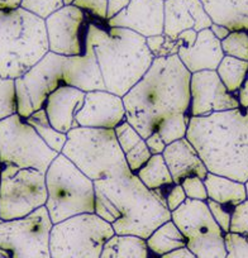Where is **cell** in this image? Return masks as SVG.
I'll return each mask as SVG.
<instances>
[{
	"label": "cell",
	"instance_id": "d6986e66",
	"mask_svg": "<svg viewBox=\"0 0 248 258\" xmlns=\"http://www.w3.org/2000/svg\"><path fill=\"white\" fill-rule=\"evenodd\" d=\"M86 93L70 85H61L47 98L44 103L47 118L56 131L68 135L78 128L76 115L83 108Z\"/></svg>",
	"mask_w": 248,
	"mask_h": 258
},
{
	"label": "cell",
	"instance_id": "b9f144b4",
	"mask_svg": "<svg viewBox=\"0 0 248 258\" xmlns=\"http://www.w3.org/2000/svg\"><path fill=\"white\" fill-rule=\"evenodd\" d=\"M146 145H147L148 150L152 155H162L163 151L166 148V143L163 142V140L161 138V136L158 135V132H153L150 137L146 138Z\"/></svg>",
	"mask_w": 248,
	"mask_h": 258
},
{
	"label": "cell",
	"instance_id": "603a6c76",
	"mask_svg": "<svg viewBox=\"0 0 248 258\" xmlns=\"http://www.w3.org/2000/svg\"><path fill=\"white\" fill-rule=\"evenodd\" d=\"M214 24L230 32L248 31V0H200Z\"/></svg>",
	"mask_w": 248,
	"mask_h": 258
},
{
	"label": "cell",
	"instance_id": "7bdbcfd3",
	"mask_svg": "<svg viewBox=\"0 0 248 258\" xmlns=\"http://www.w3.org/2000/svg\"><path fill=\"white\" fill-rule=\"evenodd\" d=\"M146 43H147L148 49L151 51V53L155 56V58H157L158 53L162 49L163 43H165V34H160V36H152L146 38Z\"/></svg>",
	"mask_w": 248,
	"mask_h": 258
},
{
	"label": "cell",
	"instance_id": "5bb4252c",
	"mask_svg": "<svg viewBox=\"0 0 248 258\" xmlns=\"http://www.w3.org/2000/svg\"><path fill=\"white\" fill-rule=\"evenodd\" d=\"M240 108L235 95L230 94L217 71H200L190 79V116H208L220 111Z\"/></svg>",
	"mask_w": 248,
	"mask_h": 258
},
{
	"label": "cell",
	"instance_id": "ac0fdd59",
	"mask_svg": "<svg viewBox=\"0 0 248 258\" xmlns=\"http://www.w3.org/2000/svg\"><path fill=\"white\" fill-rule=\"evenodd\" d=\"M212 19L205 12L200 0H166L165 2V31L163 34L176 38L180 33L189 29L200 32L210 28Z\"/></svg>",
	"mask_w": 248,
	"mask_h": 258
},
{
	"label": "cell",
	"instance_id": "5b68a950",
	"mask_svg": "<svg viewBox=\"0 0 248 258\" xmlns=\"http://www.w3.org/2000/svg\"><path fill=\"white\" fill-rule=\"evenodd\" d=\"M48 52L44 19L21 7L0 11V78H22Z\"/></svg>",
	"mask_w": 248,
	"mask_h": 258
},
{
	"label": "cell",
	"instance_id": "6da1fadb",
	"mask_svg": "<svg viewBox=\"0 0 248 258\" xmlns=\"http://www.w3.org/2000/svg\"><path fill=\"white\" fill-rule=\"evenodd\" d=\"M190 79L192 74L177 54L157 57L145 76L123 96L126 119L143 140L167 116L189 114Z\"/></svg>",
	"mask_w": 248,
	"mask_h": 258
},
{
	"label": "cell",
	"instance_id": "7dc6e473",
	"mask_svg": "<svg viewBox=\"0 0 248 258\" xmlns=\"http://www.w3.org/2000/svg\"><path fill=\"white\" fill-rule=\"evenodd\" d=\"M151 258H197V257H195V255L185 247V248H180V249L173 250V252L167 253V254L160 255V257H152V255H151Z\"/></svg>",
	"mask_w": 248,
	"mask_h": 258
},
{
	"label": "cell",
	"instance_id": "816d5d0a",
	"mask_svg": "<svg viewBox=\"0 0 248 258\" xmlns=\"http://www.w3.org/2000/svg\"><path fill=\"white\" fill-rule=\"evenodd\" d=\"M244 185H245V190H247V199H248V180L245 181Z\"/></svg>",
	"mask_w": 248,
	"mask_h": 258
},
{
	"label": "cell",
	"instance_id": "c3c4849f",
	"mask_svg": "<svg viewBox=\"0 0 248 258\" xmlns=\"http://www.w3.org/2000/svg\"><path fill=\"white\" fill-rule=\"evenodd\" d=\"M209 29L213 32V34H214L220 42H222L223 39L227 38L230 33V31L228 28H225V27L223 26H219V24H214V23L212 24V27H210Z\"/></svg>",
	"mask_w": 248,
	"mask_h": 258
},
{
	"label": "cell",
	"instance_id": "836d02e7",
	"mask_svg": "<svg viewBox=\"0 0 248 258\" xmlns=\"http://www.w3.org/2000/svg\"><path fill=\"white\" fill-rule=\"evenodd\" d=\"M114 133H115L119 147L123 151L124 155L130 152L132 148H135L136 146L143 140V138L141 137L140 133H138L127 120L120 123L118 126H115Z\"/></svg>",
	"mask_w": 248,
	"mask_h": 258
},
{
	"label": "cell",
	"instance_id": "f907efd6",
	"mask_svg": "<svg viewBox=\"0 0 248 258\" xmlns=\"http://www.w3.org/2000/svg\"><path fill=\"white\" fill-rule=\"evenodd\" d=\"M0 258H12L11 253L7 252V250H4V249H2V248H0Z\"/></svg>",
	"mask_w": 248,
	"mask_h": 258
},
{
	"label": "cell",
	"instance_id": "7402d4cb",
	"mask_svg": "<svg viewBox=\"0 0 248 258\" xmlns=\"http://www.w3.org/2000/svg\"><path fill=\"white\" fill-rule=\"evenodd\" d=\"M162 156L172 176L173 183H181L192 176H198L204 180L209 172L198 151L186 138L166 146Z\"/></svg>",
	"mask_w": 248,
	"mask_h": 258
},
{
	"label": "cell",
	"instance_id": "3957f363",
	"mask_svg": "<svg viewBox=\"0 0 248 258\" xmlns=\"http://www.w3.org/2000/svg\"><path fill=\"white\" fill-rule=\"evenodd\" d=\"M210 173L248 180V108L192 116L186 133Z\"/></svg>",
	"mask_w": 248,
	"mask_h": 258
},
{
	"label": "cell",
	"instance_id": "ffe728a7",
	"mask_svg": "<svg viewBox=\"0 0 248 258\" xmlns=\"http://www.w3.org/2000/svg\"><path fill=\"white\" fill-rule=\"evenodd\" d=\"M64 84L74 86L84 93L106 90L103 75L90 39L86 41V51L81 56L65 57Z\"/></svg>",
	"mask_w": 248,
	"mask_h": 258
},
{
	"label": "cell",
	"instance_id": "f1b7e54d",
	"mask_svg": "<svg viewBox=\"0 0 248 258\" xmlns=\"http://www.w3.org/2000/svg\"><path fill=\"white\" fill-rule=\"evenodd\" d=\"M217 74L227 90L235 95L248 76V62L224 56L218 66Z\"/></svg>",
	"mask_w": 248,
	"mask_h": 258
},
{
	"label": "cell",
	"instance_id": "f546056e",
	"mask_svg": "<svg viewBox=\"0 0 248 258\" xmlns=\"http://www.w3.org/2000/svg\"><path fill=\"white\" fill-rule=\"evenodd\" d=\"M192 116L186 113L173 114L167 116L158 123L156 132L161 136L166 146L186 138V133L189 129V123Z\"/></svg>",
	"mask_w": 248,
	"mask_h": 258
},
{
	"label": "cell",
	"instance_id": "7c38bea8",
	"mask_svg": "<svg viewBox=\"0 0 248 258\" xmlns=\"http://www.w3.org/2000/svg\"><path fill=\"white\" fill-rule=\"evenodd\" d=\"M53 227L46 207L16 220L0 219V248L12 258H52L49 235Z\"/></svg>",
	"mask_w": 248,
	"mask_h": 258
},
{
	"label": "cell",
	"instance_id": "d590c367",
	"mask_svg": "<svg viewBox=\"0 0 248 258\" xmlns=\"http://www.w3.org/2000/svg\"><path fill=\"white\" fill-rule=\"evenodd\" d=\"M151 157H152V153L148 150L145 140L141 141L135 148H132L130 152L124 155L128 168L132 173H137L148 162Z\"/></svg>",
	"mask_w": 248,
	"mask_h": 258
},
{
	"label": "cell",
	"instance_id": "f5cc1de1",
	"mask_svg": "<svg viewBox=\"0 0 248 258\" xmlns=\"http://www.w3.org/2000/svg\"><path fill=\"white\" fill-rule=\"evenodd\" d=\"M163 2H166V0H163Z\"/></svg>",
	"mask_w": 248,
	"mask_h": 258
},
{
	"label": "cell",
	"instance_id": "ba28073f",
	"mask_svg": "<svg viewBox=\"0 0 248 258\" xmlns=\"http://www.w3.org/2000/svg\"><path fill=\"white\" fill-rule=\"evenodd\" d=\"M113 227L95 213L80 214L53 224L49 235L52 258H100Z\"/></svg>",
	"mask_w": 248,
	"mask_h": 258
},
{
	"label": "cell",
	"instance_id": "277c9868",
	"mask_svg": "<svg viewBox=\"0 0 248 258\" xmlns=\"http://www.w3.org/2000/svg\"><path fill=\"white\" fill-rule=\"evenodd\" d=\"M88 38L95 51L106 91L123 98L145 76L155 56L146 38L126 28L91 19Z\"/></svg>",
	"mask_w": 248,
	"mask_h": 258
},
{
	"label": "cell",
	"instance_id": "30bf717a",
	"mask_svg": "<svg viewBox=\"0 0 248 258\" xmlns=\"http://www.w3.org/2000/svg\"><path fill=\"white\" fill-rule=\"evenodd\" d=\"M46 173L13 165H0V219L28 217L47 203Z\"/></svg>",
	"mask_w": 248,
	"mask_h": 258
},
{
	"label": "cell",
	"instance_id": "8992f818",
	"mask_svg": "<svg viewBox=\"0 0 248 258\" xmlns=\"http://www.w3.org/2000/svg\"><path fill=\"white\" fill-rule=\"evenodd\" d=\"M62 155L93 181L119 177L131 172L114 129L83 126L71 129Z\"/></svg>",
	"mask_w": 248,
	"mask_h": 258
},
{
	"label": "cell",
	"instance_id": "8fae6325",
	"mask_svg": "<svg viewBox=\"0 0 248 258\" xmlns=\"http://www.w3.org/2000/svg\"><path fill=\"white\" fill-rule=\"evenodd\" d=\"M171 220L186 239V248L197 258H227L225 234L213 218L207 202L186 199L171 212Z\"/></svg>",
	"mask_w": 248,
	"mask_h": 258
},
{
	"label": "cell",
	"instance_id": "681fc988",
	"mask_svg": "<svg viewBox=\"0 0 248 258\" xmlns=\"http://www.w3.org/2000/svg\"><path fill=\"white\" fill-rule=\"evenodd\" d=\"M23 0H0V11H12L22 6Z\"/></svg>",
	"mask_w": 248,
	"mask_h": 258
},
{
	"label": "cell",
	"instance_id": "83f0119b",
	"mask_svg": "<svg viewBox=\"0 0 248 258\" xmlns=\"http://www.w3.org/2000/svg\"><path fill=\"white\" fill-rule=\"evenodd\" d=\"M26 121L29 125L33 126L34 131L38 133L39 137L43 140V142L46 143L52 151H54L56 153L61 155L62 150H64L66 142H68V135L58 132V131H56V129L51 125L48 118H47L44 108L34 111L29 118L26 119Z\"/></svg>",
	"mask_w": 248,
	"mask_h": 258
},
{
	"label": "cell",
	"instance_id": "4fadbf2b",
	"mask_svg": "<svg viewBox=\"0 0 248 258\" xmlns=\"http://www.w3.org/2000/svg\"><path fill=\"white\" fill-rule=\"evenodd\" d=\"M90 21L85 12L73 4L52 13L44 19L49 52L65 57L85 53Z\"/></svg>",
	"mask_w": 248,
	"mask_h": 258
},
{
	"label": "cell",
	"instance_id": "e575fe53",
	"mask_svg": "<svg viewBox=\"0 0 248 258\" xmlns=\"http://www.w3.org/2000/svg\"><path fill=\"white\" fill-rule=\"evenodd\" d=\"M109 0H74L73 6L85 12L91 19L105 23L108 21Z\"/></svg>",
	"mask_w": 248,
	"mask_h": 258
},
{
	"label": "cell",
	"instance_id": "4dcf8cb0",
	"mask_svg": "<svg viewBox=\"0 0 248 258\" xmlns=\"http://www.w3.org/2000/svg\"><path fill=\"white\" fill-rule=\"evenodd\" d=\"M222 48L224 56L248 62V31L230 32L229 36L222 41Z\"/></svg>",
	"mask_w": 248,
	"mask_h": 258
},
{
	"label": "cell",
	"instance_id": "e0dca14e",
	"mask_svg": "<svg viewBox=\"0 0 248 258\" xmlns=\"http://www.w3.org/2000/svg\"><path fill=\"white\" fill-rule=\"evenodd\" d=\"M123 98L106 90L86 93L83 108L76 115L78 126L95 129H115L126 121Z\"/></svg>",
	"mask_w": 248,
	"mask_h": 258
},
{
	"label": "cell",
	"instance_id": "4316f807",
	"mask_svg": "<svg viewBox=\"0 0 248 258\" xmlns=\"http://www.w3.org/2000/svg\"><path fill=\"white\" fill-rule=\"evenodd\" d=\"M136 175L148 190H163L173 185L172 176L162 155H152L148 162Z\"/></svg>",
	"mask_w": 248,
	"mask_h": 258
},
{
	"label": "cell",
	"instance_id": "f35d334b",
	"mask_svg": "<svg viewBox=\"0 0 248 258\" xmlns=\"http://www.w3.org/2000/svg\"><path fill=\"white\" fill-rule=\"evenodd\" d=\"M208 208H209L210 213H212L213 218L219 225L220 229L223 230L224 234L229 233L230 230V222H232V213L234 208L227 207V205H222L219 203H215L213 200H207Z\"/></svg>",
	"mask_w": 248,
	"mask_h": 258
},
{
	"label": "cell",
	"instance_id": "cb8c5ba5",
	"mask_svg": "<svg viewBox=\"0 0 248 258\" xmlns=\"http://www.w3.org/2000/svg\"><path fill=\"white\" fill-rule=\"evenodd\" d=\"M204 183L207 187L208 199L215 203L235 208L247 200L245 185L239 181L208 172L207 177L204 178Z\"/></svg>",
	"mask_w": 248,
	"mask_h": 258
},
{
	"label": "cell",
	"instance_id": "d4e9b609",
	"mask_svg": "<svg viewBox=\"0 0 248 258\" xmlns=\"http://www.w3.org/2000/svg\"><path fill=\"white\" fill-rule=\"evenodd\" d=\"M148 250L153 257L167 254L186 247V239L172 220L163 223L146 239Z\"/></svg>",
	"mask_w": 248,
	"mask_h": 258
},
{
	"label": "cell",
	"instance_id": "74e56055",
	"mask_svg": "<svg viewBox=\"0 0 248 258\" xmlns=\"http://www.w3.org/2000/svg\"><path fill=\"white\" fill-rule=\"evenodd\" d=\"M229 233L248 238V199L233 209Z\"/></svg>",
	"mask_w": 248,
	"mask_h": 258
},
{
	"label": "cell",
	"instance_id": "484cf974",
	"mask_svg": "<svg viewBox=\"0 0 248 258\" xmlns=\"http://www.w3.org/2000/svg\"><path fill=\"white\" fill-rule=\"evenodd\" d=\"M100 258H151V253L142 238L114 234L104 245Z\"/></svg>",
	"mask_w": 248,
	"mask_h": 258
},
{
	"label": "cell",
	"instance_id": "7a4b0ae2",
	"mask_svg": "<svg viewBox=\"0 0 248 258\" xmlns=\"http://www.w3.org/2000/svg\"><path fill=\"white\" fill-rule=\"evenodd\" d=\"M95 214L113 227L116 235L147 239L160 225L171 220L165 190H148L136 173L94 181Z\"/></svg>",
	"mask_w": 248,
	"mask_h": 258
},
{
	"label": "cell",
	"instance_id": "44dd1931",
	"mask_svg": "<svg viewBox=\"0 0 248 258\" xmlns=\"http://www.w3.org/2000/svg\"><path fill=\"white\" fill-rule=\"evenodd\" d=\"M177 56L190 74L200 71H217L224 57L222 42L208 29L198 32L197 41L190 48L181 47Z\"/></svg>",
	"mask_w": 248,
	"mask_h": 258
},
{
	"label": "cell",
	"instance_id": "f6af8a7d",
	"mask_svg": "<svg viewBox=\"0 0 248 258\" xmlns=\"http://www.w3.org/2000/svg\"><path fill=\"white\" fill-rule=\"evenodd\" d=\"M198 32H195L194 29H189V31H185L182 33L178 34L176 37L178 42L181 43V47H185V48H190V47L194 46L195 41H197Z\"/></svg>",
	"mask_w": 248,
	"mask_h": 258
},
{
	"label": "cell",
	"instance_id": "ee69618b",
	"mask_svg": "<svg viewBox=\"0 0 248 258\" xmlns=\"http://www.w3.org/2000/svg\"><path fill=\"white\" fill-rule=\"evenodd\" d=\"M132 0H109L108 2V21L127 8Z\"/></svg>",
	"mask_w": 248,
	"mask_h": 258
},
{
	"label": "cell",
	"instance_id": "d6a6232c",
	"mask_svg": "<svg viewBox=\"0 0 248 258\" xmlns=\"http://www.w3.org/2000/svg\"><path fill=\"white\" fill-rule=\"evenodd\" d=\"M17 114L14 80L0 78V120Z\"/></svg>",
	"mask_w": 248,
	"mask_h": 258
},
{
	"label": "cell",
	"instance_id": "9a60e30c",
	"mask_svg": "<svg viewBox=\"0 0 248 258\" xmlns=\"http://www.w3.org/2000/svg\"><path fill=\"white\" fill-rule=\"evenodd\" d=\"M108 27L126 28L145 38L160 36L165 31L163 0H132L127 8L106 21Z\"/></svg>",
	"mask_w": 248,
	"mask_h": 258
},
{
	"label": "cell",
	"instance_id": "9c48e42d",
	"mask_svg": "<svg viewBox=\"0 0 248 258\" xmlns=\"http://www.w3.org/2000/svg\"><path fill=\"white\" fill-rule=\"evenodd\" d=\"M58 156L18 114L0 120V165H13L46 173Z\"/></svg>",
	"mask_w": 248,
	"mask_h": 258
},
{
	"label": "cell",
	"instance_id": "1f68e13d",
	"mask_svg": "<svg viewBox=\"0 0 248 258\" xmlns=\"http://www.w3.org/2000/svg\"><path fill=\"white\" fill-rule=\"evenodd\" d=\"M74 0H23L21 8L36 14L39 18L46 19L52 13L65 6H71Z\"/></svg>",
	"mask_w": 248,
	"mask_h": 258
},
{
	"label": "cell",
	"instance_id": "bcb514c9",
	"mask_svg": "<svg viewBox=\"0 0 248 258\" xmlns=\"http://www.w3.org/2000/svg\"><path fill=\"white\" fill-rule=\"evenodd\" d=\"M235 98H237L239 106L242 109L248 108V76L245 79V81L243 83V85L240 86V89L238 90V93L235 94Z\"/></svg>",
	"mask_w": 248,
	"mask_h": 258
},
{
	"label": "cell",
	"instance_id": "ab89813d",
	"mask_svg": "<svg viewBox=\"0 0 248 258\" xmlns=\"http://www.w3.org/2000/svg\"><path fill=\"white\" fill-rule=\"evenodd\" d=\"M180 185L182 186L188 199L199 200V202H207L208 200L207 187H205L203 178L198 177V176H192V177L185 178Z\"/></svg>",
	"mask_w": 248,
	"mask_h": 258
},
{
	"label": "cell",
	"instance_id": "60d3db41",
	"mask_svg": "<svg viewBox=\"0 0 248 258\" xmlns=\"http://www.w3.org/2000/svg\"><path fill=\"white\" fill-rule=\"evenodd\" d=\"M186 199L188 198L185 195V191L180 183H173L165 190L166 207L170 212H173L177 208H180L186 202Z\"/></svg>",
	"mask_w": 248,
	"mask_h": 258
},
{
	"label": "cell",
	"instance_id": "52a82bcc",
	"mask_svg": "<svg viewBox=\"0 0 248 258\" xmlns=\"http://www.w3.org/2000/svg\"><path fill=\"white\" fill-rule=\"evenodd\" d=\"M46 186L48 198L44 207L52 224L95 213L94 181L62 153L47 170Z\"/></svg>",
	"mask_w": 248,
	"mask_h": 258
},
{
	"label": "cell",
	"instance_id": "2e32d148",
	"mask_svg": "<svg viewBox=\"0 0 248 258\" xmlns=\"http://www.w3.org/2000/svg\"><path fill=\"white\" fill-rule=\"evenodd\" d=\"M64 61L65 56L48 52L21 79L31 98L34 111L44 106L47 98L64 85Z\"/></svg>",
	"mask_w": 248,
	"mask_h": 258
},
{
	"label": "cell",
	"instance_id": "8d00e7d4",
	"mask_svg": "<svg viewBox=\"0 0 248 258\" xmlns=\"http://www.w3.org/2000/svg\"><path fill=\"white\" fill-rule=\"evenodd\" d=\"M227 258H248V238L243 235L227 233L225 234Z\"/></svg>",
	"mask_w": 248,
	"mask_h": 258
}]
</instances>
